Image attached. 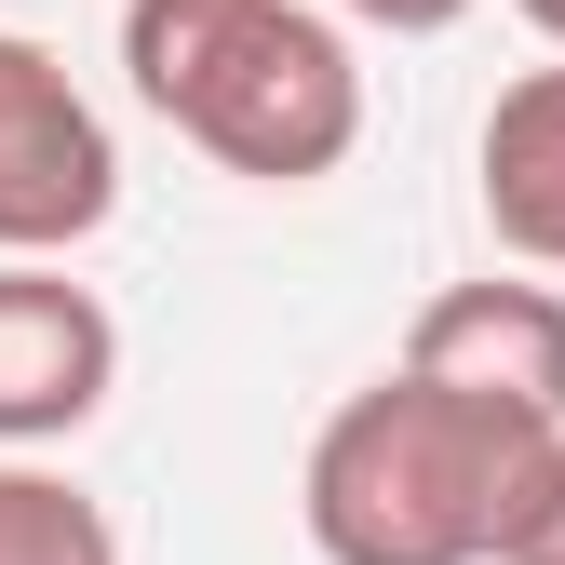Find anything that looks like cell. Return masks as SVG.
I'll return each instance as SVG.
<instances>
[{
  "instance_id": "obj_1",
  "label": "cell",
  "mask_w": 565,
  "mask_h": 565,
  "mask_svg": "<svg viewBox=\"0 0 565 565\" xmlns=\"http://www.w3.org/2000/svg\"><path fill=\"white\" fill-rule=\"evenodd\" d=\"M565 431L445 377H364L297 471V525L323 565H512Z\"/></svg>"
},
{
  "instance_id": "obj_2",
  "label": "cell",
  "mask_w": 565,
  "mask_h": 565,
  "mask_svg": "<svg viewBox=\"0 0 565 565\" xmlns=\"http://www.w3.org/2000/svg\"><path fill=\"white\" fill-rule=\"evenodd\" d=\"M121 82L202 162L256 189H310L364 149V67L350 28L310 0H121Z\"/></svg>"
},
{
  "instance_id": "obj_3",
  "label": "cell",
  "mask_w": 565,
  "mask_h": 565,
  "mask_svg": "<svg viewBox=\"0 0 565 565\" xmlns=\"http://www.w3.org/2000/svg\"><path fill=\"white\" fill-rule=\"evenodd\" d=\"M121 216V149L108 108L67 82V54L0 28V269H54L67 243H95Z\"/></svg>"
},
{
  "instance_id": "obj_4",
  "label": "cell",
  "mask_w": 565,
  "mask_h": 565,
  "mask_svg": "<svg viewBox=\"0 0 565 565\" xmlns=\"http://www.w3.org/2000/svg\"><path fill=\"white\" fill-rule=\"evenodd\" d=\"M121 391V323L95 282L67 269H0V458H41L67 431H95Z\"/></svg>"
},
{
  "instance_id": "obj_5",
  "label": "cell",
  "mask_w": 565,
  "mask_h": 565,
  "mask_svg": "<svg viewBox=\"0 0 565 565\" xmlns=\"http://www.w3.org/2000/svg\"><path fill=\"white\" fill-rule=\"evenodd\" d=\"M404 377H445V391H484V404H525L565 431V297L552 282H445L431 310L404 323Z\"/></svg>"
},
{
  "instance_id": "obj_6",
  "label": "cell",
  "mask_w": 565,
  "mask_h": 565,
  "mask_svg": "<svg viewBox=\"0 0 565 565\" xmlns=\"http://www.w3.org/2000/svg\"><path fill=\"white\" fill-rule=\"evenodd\" d=\"M471 189L512 269H565V67L499 82V108L471 135Z\"/></svg>"
},
{
  "instance_id": "obj_7",
  "label": "cell",
  "mask_w": 565,
  "mask_h": 565,
  "mask_svg": "<svg viewBox=\"0 0 565 565\" xmlns=\"http://www.w3.org/2000/svg\"><path fill=\"white\" fill-rule=\"evenodd\" d=\"M0 565H121V525L41 458H0Z\"/></svg>"
},
{
  "instance_id": "obj_8",
  "label": "cell",
  "mask_w": 565,
  "mask_h": 565,
  "mask_svg": "<svg viewBox=\"0 0 565 565\" xmlns=\"http://www.w3.org/2000/svg\"><path fill=\"white\" fill-rule=\"evenodd\" d=\"M337 14H350V28H377V41H445L471 0H337Z\"/></svg>"
},
{
  "instance_id": "obj_9",
  "label": "cell",
  "mask_w": 565,
  "mask_h": 565,
  "mask_svg": "<svg viewBox=\"0 0 565 565\" xmlns=\"http://www.w3.org/2000/svg\"><path fill=\"white\" fill-rule=\"evenodd\" d=\"M512 565H565V458H552V484H539V512H525Z\"/></svg>"
},
{
  "instance_id": "obj_10",
  "label": "cell",
  "mask_w": 565,
  "mask_h": 565,
  "mask_svg": "<svg viewBox=\"0 0 565 565\" xmlns=\"http://www.w3.org/2000/svg\"><path fill=\"white\" fill-rule=\"evenodd\" d=\"M512 14H525V28H539L552 54H565V0H512Z\"/></svg>"
}]
</instances>
